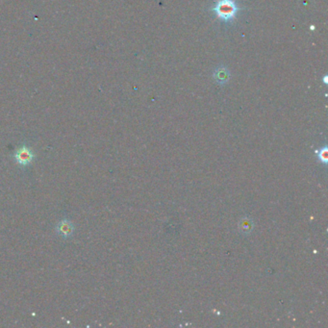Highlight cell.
<instances>
[{"instance_id":"cell-1","label":"cell","mask_w":328,"mask_h":328,"mask_svg":"<svg viewBox=\"0 0 328 328\" xmlns=\"http://www.w3.org/2000/svg\"><path fill=\"white\" fill-rule=\"evenodd\" d=\"M241 10L235 0H218L212 7L216 16L226 24L234 21Z\"/></svg>"},{"instance_id":"cell-4","label":"cell","mask_w":328,"mask_h":328,"mask_svg":"<svg viewBox=\"0 0 328 328\" xmlns=\"http://www.w3.org/2000/svg\"><path fill=\"white\" fill-rule=\"evenodd\" d=\"M214 76H215V79L220 84H224L229 79V73L225 67H220L215 72Z\"/></svg>"},{"instance_id":"cell-3","label":"cell","mask_w":328,"mask_h":328,"mask_svg":"<svg viewBox=\"0 0 328 328\" xmlns=\"http://www.w3.org/2000/svg\"><path fill=\"white\" fill-rule=\"evenodd\" d=\"M56 232L63 238H68L73 236L74 232V225L69 220H63L59 222L56 226Z\"/></svg>"},{"instance_id":"cell-5","label":"cell","mask_w":328,"mask_h":328,"mask_svg":"<svg viewBox=\"0 0 328 328\" xmlns=\"http://www.w3.org/2000/svg\"><path fill=\"white\" fill-rule=\"evenodd\" d=\"M316 153L318 155V158H319V161H320V163H322V164H326L327 163V148L326 147H323L320 149H318L316 151Z\"/></svg>"},{"instance_id":"cell-2","label":"cell","mask_w":328,"mask_h":328,"mask_svg":"<svg viewBox=\"0 0 328 328\" xmlns=\"http://www.w3.org/2000/svg\"><path fill=\"white\" fill-rule=\"evenodd\" d=\"M14 158H15V161L19 166L26 167L33 162L35 155L31 148H28L25 145H22L20 148H17V151L15 152Z\"/></svg>"}]
</instances>
